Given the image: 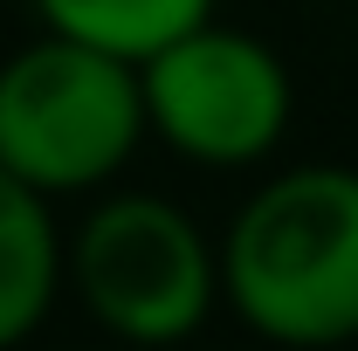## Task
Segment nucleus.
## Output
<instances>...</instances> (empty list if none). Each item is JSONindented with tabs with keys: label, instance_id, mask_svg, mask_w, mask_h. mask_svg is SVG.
<instances>
[{
	"label": "nucleus",
	"instance_id": "1",
	"mask_svg": "<svg viewBox=\"0 0 358 351\" xmlns=\"http://www.w3.org/2000/svg\"><path fill=\"white\" fill-rule=\"evenodd\" d=\"M221 303L275 351L358 345V166L317 159L262 179L227 234Z\"/></svg>",
	"mask_w": 358,
	"mask_h": 351
},
{
	"label": "nucleus",
	"instance_id": "2",
	"mask_svg": "<svg viewBox=\"0 0 358 351\" xmlns=\"http://www.w3.org/2000/svg\"><path fill=\"white\" fill-rule=\"evenodd\" d=\"M62 289L117 345L173 351L221 310V255L179 200L103 193L62 241Z\"/></svg>",
	"mask_w": 358,
	"mask_h": 351
},
{
	"label": "nucleus",
	"instance_id": "3",
	"mask_svg": "<svg viewBox=\"0 0 358 351\" xmlns=\"http://www.w3.org/2000/svg\"><path fill=\"white\" fill-rule=\"evenodd\" d=\"M138 145L145 96L131 62L62 35H35L0 62V173L48 207L110 186Z\"/></svg>",
	"mask_w": 358,
	"mask_h": 351
},
{
	"label": "nucleus",
	"instance_id": "4",
	"mask_svg": "<svg viewBox=\"0 0 358 351\" xmlns=\"http://www.w3.org/2000/svg\"><path fill=\"white\" fill-rule=\"evenodd\" d=\"M138 96H145V138H159L166 152L207 173L262 166L296 117L289 62L262 35L227 28L221 14L159 48L152 62H138Z\"/></svg>",
	"mask_w": 358,
	"mask_h": 351
},
{
	"label": "nucleus",
	"instance_id": "5",
	"mask_svg": "<svg viewBox=\"0 0 358 351\" xmlns=\"http://www.w3.org/2000/svg\"><path fill=\"white\" fill-rule=\"evenodd\" d=\"M62 296V227L42 193L0 173V351L28 345Z\"/></svg>",
	"mask_w": 358,
	"mask_h": 351
},
{
	"label": "nucleus",
	"instance_id": "6",
	"mask_svg": "<svg viewBox=\"0 0 358 351\" xmlns=\"http://www.w3.org/2000/svg\"><path fill=\"white\" fill-rule=\"evenodd\" d=\"M42 35L62 42H83L96 55H117V62H152L159 48H173L179 35H193L200 21H214L221 0H28Z\"/></svg>",
	"mask_w": 358,
	"mask_h": 351
}]
</instances>
